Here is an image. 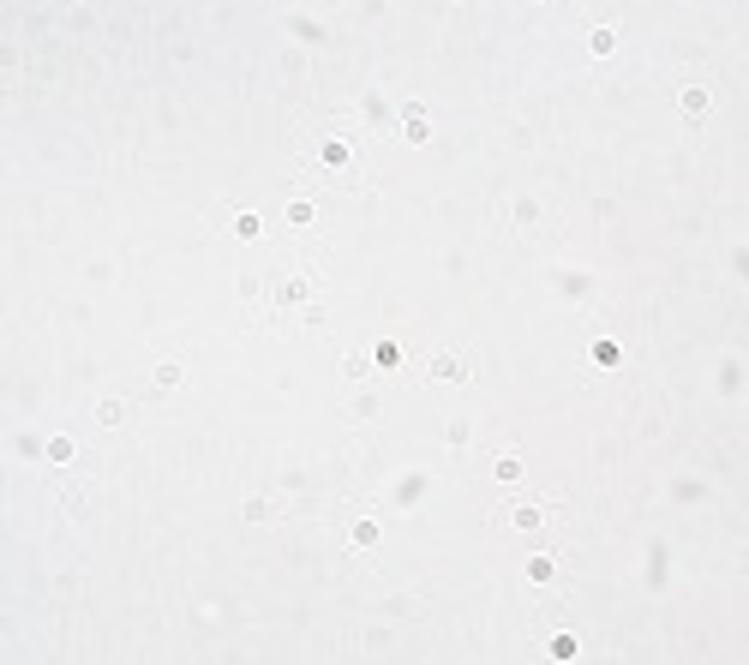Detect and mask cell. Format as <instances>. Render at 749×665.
Returning <instances> with one entry per match:
<instances>
[{"label":"cell","instance_id":"obj_1","mask_svg":"<svg viewBox=\"0 0 749 665\" xmlns=\"http://www.w3.org/2000/svg\"><path fill=\"white\" fill-rule=\"evenodd\" d=\"M683 114H689V120H702V114H707V90H702V84L683 90Z\"/></svg>","mask_w":749,"mask_h":665},{"label":"cell","instance_id":"obj_2","mask_svg":"<svg viewBox=\"0 0 749 665\" xmlns=\"http://www.w3.org/2000/svg\"><path fill=\"white\" fill-rule=\"evenodd\" d=\"M432 377H462V366H456L450 354H438V360H432Z\"/></svg>","mask_w":749,"mask_h":665}]
</instances>
